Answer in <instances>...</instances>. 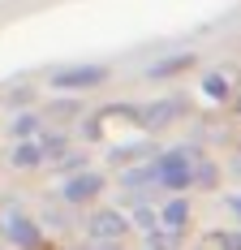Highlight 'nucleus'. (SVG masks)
<instances>
[{
  "label": "nucleus",
  "mask_w": 241,
  "mask_h": 250,
  "mask_svg": "<svg viewBox=\"0 0 241 250\" xmlns=\"http://www.w3.org/2000/svg\"><path fill=\"white\" fill-rule=\"evenodd\" d=\"M185 220H190V203H185V199H172L168 207H164V225H168L172 233H181Z\"/></svg>",
  "instance_id": "0eeeda50"
},
{
  "label": "nucleus",
  "mask_w": 241,
  "mask_h": 250,
  "mask_svg": "<svg viewBox=\"0 0 241 250\" xmlns=\"http://www.w3.org/2000/svg\"><path fill=\"white\" fill-rule=\"evenodd\" d=\"M181 112V100L177 104H155L151 112H146V125H160V121H168V117H177Z\"/></svg>",
  "instance_id": "1a4fd4ad"
},
{
  "label": "nucleus",
  "mask_w": 241,
  "mask_h": 250,
  "mask_svg": "<svg viewBox=\"0 0 241 250\" xmlns=\"http://www.w3.org/2000/svg\"><path fill=\"white\" fill-rule=\"evenodd\" d=\"M4 233L18 242L22 250H30V246H39V225L30 220V216H22V211H13L9 216V225H4Z\"/></svg>",
  "instance_id": "20e7f679"
},
{
  "label": "nucleus",
  "mask_w": 241,
  "mask_h": 250,
  "mask_svg": "<svg viewBox=\"0 0 241 250\" xmlns=\"http://www.w3.org/2000/svg\"><path fill=\"white\" fill-rule=\"evenodd\" d=\"M35 129H39V121H35V117H30V112H26V117H18V121H13V134H18V138H30V134H35Z\"/></svg>",
  "instance_id": "9d476101"
},
{
  "label": "nucleus",
  "mask_w": 241,
  "mask_h": 250,
  "mask_svg": "<svg viewBox=\"0 0 241 250\" xmlns=\"http://www.w3.org/2000/svg\"><path fill=\"white\" fill-rule=\"evenodd\" d=\"M125 220H120L117 211H99L95 220H91V233H95V237H103V242H120V237H125Z\"/></svg>",
  "instance_id": "39448f33"
},
{
  "label": "nucleus",
  "mask_w": 241,
  "mask_h": 250,
  "mask_svg": "<svg viewBox=\"0 0 241 250\" xmlns=\"http://www.w3.org/2000/svg\"><path fill=\"white\" fill-rule=\"evenodd\" d=\"M134 225H142V229H155V216H151L146 207H138V211H134Z\"/></svg>",
  "instance_id": "ddd939ff"
},
{
  "label": "nucleus",
  "mask_w": 241,
  "mask_h": 250,
  "mask_svg": "<svg viewBox=\"0 0 241 250\" xmlns=\"http://www.w3.org/2000/svg\"><path fill=\"white\" fill-rule=\"evenodd\" d=\"M103 78H108L103 65H82V69H60L52 82H56L60 91H82V86H99Z\"/></svg>",
  "instance_id": "f03ea898"
},
{
  "label": "nucleus",
  "mask_w": 241,
  "mask_h": 250,
  "mask_svg": "<svg viewBox=\"0 0 241 250\" xmlns=\"http://www.w3.org/2000/svg\"><path fill=\"white\" fill-rule=\"evenodd\" d=\"M146 246L151 250H172L177 246V233H172V229L168 233H164V229H151V233H146Z\"/></svg>",
  "instance_id": "6e6552de"
},
{
  "label": "nucleus",
  "mask_w": 241,
  "mask_h": 250,
  "mask_svg": "<svg viewBox=\"0 0 241 250\" xmlns=\"http://www.w3.org/2000/svg\"><path fill=\"white\" fill-rule=\"evenodd\" d=\"M228 211H233V216L241 220V194H233V199H228Z\"/></svg>",
  "instance_id": "4468645a"
},
{
  "label": "nucleus",
  "mask_w": 241,
  "mask_h": 250,
  "mask_svg": "<svg viewBox=\"0 0 241 250\" xmlns=\"http://www.w3.org/2000/svg\"><path fill=\"white\" fill-rule=\"evenodd\" d=\"M202 91H207V95H216V100H220V95H224L228 86H224V78H216V74H211L207 82H202Z\"/></svg>",
  "instance_id": "9b49d317"
},
{
  "label": "nucleus",
  "mask_w": 241,
  "mask_h": 250,
  "mask_svg": "<svg viewBox=\"0 0 241 250\" xmlns=\"http://www.w3.org/2000/svg\"><path fill=\"white\" fill-rule=\"evenodd\" d=\"M151 168H155V186H164V190H185V186H194L190 181V173H194L190 151H168V155H160Z\"/></svg>",
  "instance_id": "f257e3e1"
},
{
  "label": "nucleus",
  "mask_w": 241,
  "mask_h": 250,
  "mask_svg": "<svg viewBox=\"0 0 241 250\" xmlns=\"http://www.w3.org/2000/svg\"><path fill=\"white\" fill-rule=\"evenodd\" d=\"M43 155H48V151L39 147V143H22V147L13 151V164H18V168H39Z\"/></svg>",
  "instance_id": "423d86ee"
},
{
  "label": "nucleus",
  "mask_w": 241,
  "mask_h": 250,
  "mask_svg": "<svg viewBox=\"0 0 241 250\" xmlns=\"http://www.w3.org/2000/svg\"><path fill=\"white\" fill-rule=\"evenodd\" d=\"M103 194V177L99 173H73L65 181V203H91Z\"/></svg>",
  "instance_id": "7ed1b4c3"
},
{
  "label": "nucleus",
  "mask_w": 241,
  "mask_h": 250,
  "mask_svg": "<svg viewBox=\"0 0 241 250\" xmlns=\"http://www.w3.org/2000/svg\"><path fill=\"white\" fill-rule=\"evenodd\" d=\"M220 250H241V233H220Z\"/></svg>",
  "instance_id": "f8f14e48"
}]
</instances>
